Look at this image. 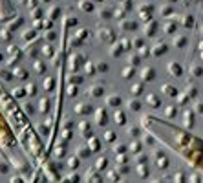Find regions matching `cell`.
Listing matches in <instances>:
<instances>
[{
	"label": "cell",
	"instance_id": "cell-1",
	"mask_svg": "<svg viewBox=\"0 0 203 183\" xmlns=\"http://www.w3.org/2000/svg\"><path fill=\"white\" fill-rule=\"evenodd\" d=\"M141 79H143V81H146V82L154 81V79H156V70H154V68H150V66L143 68V70H141Z\"/></svg>",
	"mask_w": 203,
	"mask_h": 183
},
{
	"label": "cell",
	"instance_id": "cell-2",
	"mask_svg": "<svg viewBox=\"0 0 203 183\" xmlns=\"http://www.w3.org/2000/svg\"><path fill=\"white\" fill-rule=\"evenodd\" d=\"M145 104H146V106H150V108H158V106L161 104V99H159L156 94H148V95H146Z\"/></svg>",
	"mask_w": 203,
	"mask_h": 183
},
{
	"label": "cell",
	"instance_id": "cell-3",
	"mask_svg": "<svg viewBox=\"0 0 203 183\" xmlns=\"http://www.w3.org/2000/svg\"><path fill=\"white\" fill-rule=\"evenodd\" d=\"M168 70H170V73H174L176 77H181L183 75V66L179 64V62L172 61L170 64H168Z\"/></svg>",
	"mask_w": 203,
	"mask_h": 183
},
{
	"label": "cell",
	"instance_id": "cell-4",
	"mask_svg": "<svg viewBox=\"0 0 203 183\" xmlns=\"http://www.w3.org/2000/svg\"><path fill=\"white\" fill-rule=\"evenodd\" d=\"M42 86H44L46 92H53V90H55V77H53V75H48V77L44 79V82H42Z\"/></svg>",
	"mask_w": 203,
	"mask_h": 183
},
{
	"label": "cell",
	"instance_id": "cell-5",
	"mask_svg": "<svg viewBox=\"0 0 203 183\" xmlns=\"http://www.w3.org/2000/svg\"><path fill=\"white\" fill-rule=\"evenodd\" d=\"M183 124H185L187 128H190V126L194 124V114H192L190 110H187V112L183 114Z\"/></svg>",
	"mask_w": 203,
	"mask_h": 183
},
{
	"label": "cell",
	"instance_id": "cell-6",
	"mask_svg": "<svg viewBox=\"0 0 203 183\" xmlns=\"http://www.w3.org/2000/svg\"><path fill=\"white\" fill-rule=\"evenodd\" d=\"M165 51H168V46H166V44H163V42L156 44V46L152 48V53H154V55H158V57H159V55H163Z\"/></svg>",
	"mask_w": 203,
	"mask_h": 183
},
{
	"label": "cell",
	"instance_id": "cell-7",
	"mask_svg": "<svg viewBox=\"0 0 203 183\" xmlns=\"http://www.w3.org/2000/svg\"><path fill=\"white\" fill-rule=\"evenodd\" d=\"M48 17H50L51 20L59 19V17H61V7H59V6H51V7L48 9Z\"/></svg>",
	"mask_w": 203,
	"mask_h": 183
},
{
	"label": "cell",
	"instance_id": "cell-8",
	"mask_svg": "<svg viewBox=\"0 0 203 183\" xmlns=\"http://www.w3.org/2000/svg\"><path fill=\"white\" fill-rule=\"evenodd\" d=\"M119 26H121L124 31H136V29H137V24H136V22H132V20H123Z\"/></svg>",
	"mask_w": 203,
	"mask_h": 183
},
{
	"label": "cell",
	"instance_id": "cell-9",
	"mask_svg": "<svg viewBox=\"0 0 203 183\" xmlns=\"http://www.w3.org/2000/svg\"><path fill=\"white\" fill-rule=\"evenodd\" d=\"M95 121L99 123L101 126L108 123V117H106V112H104V110H97V112H95Z\"/></svg>",
	"mask_w": 203,
	"mask_h": 183
},
{
	"label": "cell",
	"instance_id": "cell-10",
	"mask_svg": "<svg viewBox=\"0 0 203 183\" xmlns=\"http://www.w3.org/2000/svg\"><path fill=\"white\" fill-rule=\"evenodd\" d=\"M143 92H145V86H143L141 82H136V84L130 86V94L132 95H141Z\"/></svg>",
	"mask_w": 203,
	"mask_h": 183
},
{
	"label": "cell",
	"instance_id": "cell-11",
	"mask_svg": "<svg viewBox=\"0 0 203 183\" xmlns=\"http://www.w3.org/2000/svg\"><path fill=\"white\" fill-rule=\"evenodd\" d=\"M106 104L117 108V106H121V97H119V95H110V97L106 99Z\"/></svg>",
	"mask_w": 203,
	"mask_h": 183
},
{
	"label": "cell",
	"instance_id": "cell-12",
	"mask_svg": "<svg viewBox=\"0 0 203 183\" xmlns=\"http://www.w3.org/2000/svg\"><path fill=\"white\" fill-rule=\"evenodd\" d=\"M187 44H188L187 35H179V37H176V39H174V46H176V48H185Z\"/></svg>",
	"mask_w": 203,
	"mask_h": 183
},
{
	"label": "cell",
	"instance_id": "cell-13",
	"mask_svg": "<svg viewBox=\"0 0 203 183\" xmlns=\"http://www.w3.org/2000/svg\"><path fill=\"white\" fill-rule=\"evenodd\" d=\"M176 114H178V106H176V104H168V106L165 108V115H166V117H174Z\"/></svg>",
	"mask_w": 203,
	"mask_h": 183
},
{
	"label": "cell",
	"instance_id": "cell-14",
	"mask_svg": "<svg viewBox=\"0 0 203 183\" xmlns=\"http://www.w3.org/2000/svg\"><path fill=\"white\" fill-rule=\"evenodd\" d=\"M161 90L165 92V94H166V95H168V97H174V95H178V90H176L174 86L170 88V84H163V88H161Z\"/></svg>",
	"mask_w": 203,
	"mask_h": 183
},
{
	"label": "cell",
	"instance_id": "cell-15",
	"mask_svg": "<svg viewBox=\"0 0 203 183\" xmlns=\"http://www.w3.org/2000/svg\"><path fill=\"white\" fill-rule=\"evenodd\" d=\"M141 143L139 141H132L130 145H128V152H134V154H137V152H141Z\"/></svg>",
	"mask_w": 203,
	"mask_h": 183
},
{
	"label": "cell",
	"instance_id": "cell-16",
	"mask_svg": "<svg viewBox=\"0 0 203 183\" xmlns=\"http://www.w3.org/2000/svg\"><path fill=\"white\" fill-rule=\"evenodd\" d=\"M53 51H55V48H53L51 44H46V46H42V53H44L48 59H51V57H53Z\"/></svg>",
	"mask_w": 203,
	"mask_h": 183
},
{
	"label": "cell",
	"instance_id": "cell-17",
	"mask_svg": "<svg viewBox=\"0 0 203 183\" xmlns=\"http://www.w3.org/2000/svg\"><path fill=\"white\" fill-rule=\"evenodd\" d=\"M75 112H77V114H84V115H86V114H90V112H92V106H90V104H79V106H77V108H75Z\"/></svg>",
	"mask_w": 203,
	"mask_h": 183
},
{
	"label": "cell",
	"instance_id": "cell-18",
	"mask_svg": "<svg viewBox=\"0 0 203 183\" xmlns=\"http://www.w3.org/2000/svg\"><path fill=\"white\" fill-rule=\"evenodd\" d=\"M101 35H102V41L104 42H112V39H114V31L112 29H102Z\"/></svg>",
	"mask_w": 203,
	"mask_h": 183
},
{
	"label": "cell",
	"instance_id": "cell-19",
	"mask_svg": "<svg viewBox=\"0 0 203 183\" xmlns=\"http://www.w3.org/2000/svg\"><path fill=\"white\" fill-rule=\"evenodd\" d=\"M90 148H92V152L101 150V141H99L97 137H92V139H90Z\"/></svg>",
	"mask_w": 203,
	"mask_h": 183
},
{
	"label": "cell",
	"instance_id": "cell-20",
	"mask_svg": "<svg viewBox=\"0 0 203 183\" xmlns=\"http://www.w3.org/2000/svg\"><path fill=\"white\" fill-rule=\"evenodd\" d=\"M88 95H92V97H99V95H102V88H99V86L90 88V90H88Z\"/></svg>",
	"mask_w": 203,
	"mask_h": 183
},
{
	"label": "cell",
	"instance_id": "cell-21",
	"mask_svg": "<svg viewBox=\"0 0 203 183\" xmlns=\"http://www.w3.org/2000/svg\"><path fill=\"white\" fill-rule=\"evenodd\" d=\"M104 139L108 143H114L115 141V132H114V130H106V132H104Z\"/></svg>",
	"mask_w": 203,
	"mask_h": 183
},
{
	"label": "cell",
	"instance_id": "cell-22",
	"mask_svg": "<svg viewBox=\"0 0 203 183\" xmlns=\"http://www.w3.org/2000/svg\"><path fill=\"white\" fill-rule=\"evenodd\" d=\"M190 72H192V75H194V77H200V75H203V68L196 66V64H192V66H190Z\"/></svg>",
	"mask_w": 203,
	"mask_h": 183
},
{
	"label": "cell",
	"instance_id": "cell-23",
	"mask_svg": "<svg viewBox=\"0 0 203 183\" xmlns=\"http://www.w3.org/2000/svg\"><path fill=\"white\" fill-rule=\"evenodd\" d=\"M39 108H41V112H48L50 110V99H41Z\"/></svg>",
	"mask_w": 203,
	"mask_h": 183
},
{
	"label": "cell",
	"instance_id": "cell-24",
	"mask_svg": "<svg viewBox=\"0 0 203 183\" xmlns=\"http://www.w3.org/2000/svg\"><path fill=\"white\" fill-rule=\"evenodd\" d=\"M176 29H178V26H176V24H170V22H168V24H165V29H163V31L170 35V33H176Z\"/></svg>",
	"mask_w": 203,
	"mask_h": 183
},
{
	"label": "cell",
	"instance_id": "cell-25",
	"mask_svg": "<svg viewBox=\"0 0 203 183\" xmlns=\"http://www.w3.org/2000/svg\"><path fill=\"white\" fill-rule=\"evenodd\" d=\"M114 117H115V123H117V124H126V117H124L123 112H117Z\"/></svg>",
	"mask_w": 203,
	"mask_h": 183
},
{
	"label": "cell",
	"instance_id": "cell-26",
	"mask_svg": "<svg viewBox=\"0 0 203 183\" xmlns=\"http://www.w3.org/2000/svg\"><path fill=\"white\" fill-rule=\"evenodd\" d=\"M123 77H124V79H126V77H128V79H130V77H134V68H132V66H128V68H124V70H123V73H121Z\"/></svg>",
	"mask_w": 203,
	"mask_h": 183
},
{
	"label": "cell",
	"instance_id": "cell-27",
	"mask_svg": "<svg viewBox=\"0 0 203 183\" xmlns=\"http://www.w3.org/2000/svg\"><path fill=\"white\" fill-rule=\"evenodd\" d=\"M64 154H66V150H64V145L57 146V148L53 150V156H55V158H61V156H64Z\"/></svg>",
	"mask_w": 203,
	"mask_h": 183
},
{
	"label": "cell",
	"instance_id": "cell-28",
	"mask_svg": "<svg viewBox=\"0 0 203 183\" xmlns=\"http://www.w3.org/2000/svg\"><path fill=\"white\" fill-rule=\"evenodd\" d=\"M35 70H37V73H46V64L44 62H35Z\"/></svg>",
	"mask_w": 203,
	"mask_h": 183
},
{
	"label": "cell",
	"instance_id": "cell-29",
	"mask_svg": "<svg viewBox=\"0 0 203 183\" xmlns=\"http://www.w3.org/2000/svg\"><path fill=\"white\" fill-rule=\"evenodd\" d=\"M130 110H132V112H139V110H141V102L139 101H130Z\"/></svg>",
	"mask_w": 203,
	"mask_h": 183
},
{
	"label": "cell",
	"instance_id": "cell-30",
	"mask_svg": "<svg viewBox=\"0 0 203 183\" xmlns=\"http://www.w3.org/2000/svg\"><path fill=\"white\" fill-rule=\"evenodd\" d=\"M68 167L70 168H77L79 167V158H70L68 159Z\"/></svg>",
	"mask_w": 203,
	"mask_h": 183
},
{
	"label": "cell",
	"instance_id": "cell-31",
	"mask_svg": "<svg viewBox=\"0 0 203 183\" xmlns=\"http://www.w3.org/2000/svg\"><path fill=\"white\" fill-rule=\"evenodd\" d=\"M106 158H99V159H97V161H95V167H97V168H99V170H102V168H104V167H106Z\"/></svg>",
	"mask_w": 203,
	"mask_h": 183
},
{
	"label": "cell",
	"instance_id": "cell-32",
	"mask_svg": "<svg viewBox=\"0 0 203 183\" xmlns=\"http://www.w3.org/2000/svg\"><path fill=\"white\" fill-rule=\"evenodd\" d=\"M170 13H174V9H172L170 6H163V7H161V15H163V17H168Z\"/></svg>",
	"mask_w": 203,
	"mask_h": 183
},
{
	"label": "cell",
	"instance_id": "cell-33",
	"mask_svg": "<svg viewBox=\"0 0 203 183\" xmlns=\"http://www.w3.org/2000/svg\"><path fill=\"white\" fill-rule=\"evenodd\" d=\"M35 86H37V84H33V82H31V84H28V88H26V94H29V95H35V94H37V88H35Z\"/></svg>",
	"mask_w": 203,
	"mask_h": 183
},
{
	"label": "cell",
	"instance_id": "cell-34",
	"mask_svg": "<svg viewBox=\"0 0 203 183\" xmlns=\"http://www.w3.org/2000/svg\"><path fill=\"white\" fill-rule=\"evenodd\" d=\"M66 92H68V95H70V97H75V95H77V88H75V84H70Z\"/></svg>",
	"mask_w": 203,
	"mask_h": 183
},
{
	"label": "cell",
	"instance_id": "cell-35",
	"mask_svg": "<svg viewBox=\"0 0 203 183\" xmlns=\"http://www.w3.org/2000/svg\"><path fill=\"white\" fill-rule=\"evenodd\" d=\"M137 172H139L141 178H146V176H148V168H146V167H141V163H139V167H137Z\"/></svg>",
	"mask_w": 203,
	"mask_h": 183
},
{
	"label": "cell",
	"instance_id": "cell-36",
	"mask_svg": "<svg viewBox=\"0 0 203 183\" xmlns=\"http://www.w3.org/2000/svg\"><path fill=\"white\" fill-rule=\"evenodd\" d=\"M81 9H86V11H93V4H92V2H81Z\"/></svg>",
	"mask_w": 203,
	"mask_h": 183
},
{
	"label": "cell",
	"instance_id": "cell-37",
	"mask_svg": "<svg viewBox=\"0 0 203 183\" xmlns=\"http://www.w3.org/2000/svg\"><path fill=\"white\" fill-rule=\"evenodd\" d=\"M15 75H17V77H20V79H24V77H28V72H26V70H22V68H17V70H15Z\"/></svg>",
	"mask_w": 203,
	"mask_h": 183
},
{
	"label": "cell",
	"instance_id": "cell-38",
	"mask_svg": "<svg viewBox=\"0 0 203 183\" xmlns=\"http://www.w3.org/2000/svg\"><path fill=\"white\" fill-rule=\"evenodd\" d=\"M172 180L174 181H187V176H183V172H176V176Z\"/></svg>",
	"mask_w": 203,
	"mask_h": 183
},
{
	"label": "cell",
	"instance_id": "cell-39",
	"mask_svg": "<svg viewBox=\"0 0 203 183\" xmlns=\"http://www.w3.org/2000/svg\"><path fill=\"white\" fill-rule=\"evenodd\" d=\"M97 70H101V73H106L108 72V64L106 62H97Z\"/></svg>",
	"mask_w": 203,
	"mask_h": 183
},
{
	"label": "cell",
	"instance_id": "cell-40",
	"mask_svg": "<svg viewBox=\"0 0 203 183\" xmlns=\"http://www.w3.org/2000/svg\"><path fill=\"white\" fill-rule=\"evenodd\" d=\"M192 22H194V19H192V15H188V17H185V19H183V24H185V26H188V28L192 26Z\"/></svg>",
	"mask_w": 203,
	"mask_h": 183
},
{
	"label": "cell",
	"instance_id": "cell-41",
	"mask_svg": "<svg viewBox=\"0 0 203 183\" xmlns=\"http://www.w3.org/2000/svg\"><path fill=\"white\" fill-rule=\"evenodd\" d=\"M121 44H115V46H114V48H112V55H119V53H121Z\"/></svg>",
	"mask_w": 203,
	"mask_h": 183
},
{
	"label": "cell",
	"instance_id": "cell-42",
	"mask_svg": "<svg viewBox=\"0 0 203 183\" xmlns=\"http://www.w3.org/2000/svg\"><path fill=\"white\" fill-rule=\"evenodd\" d=\"M178 99H179V104H185V102L190 101V97H188V95H185V94H183V95H179Z\"/></svg>",
	"mask_w": 203,
	"mask_h": 183
},
{
	"label": "cell",
	"instance_id": "cell-43",
	"mask_svg": "<svg viewBox=\"0 0 203 183\" xmlns=\"http://www.w3.org/2000/svg\"><path fill=\"white\" fill-rule=\"evenodd\" d=\"M145 33H146L148 37H152V35H154V24H150V26H148V29H146Z\"/></svg>",
	"mask_w": 203,
	"mask_h": 183
},
{
	"label": "cell",
	"instance_id": "cell-44",
	"mask_svg": "<svg viewBox=\"0 0 203 183\" xmlns=\"http://www.w3.org/2000/svg\"><path fill=\"white\" fill-rule=\"evenodd\" d=\"M51 39H57V33L55 31H50L48 33V41H51Z\"/></svg>",
	"mask_w": 203,
	"mask_h": 183
},
{
	"label": "cell",
	"instance_id": "cell-45",
	"mask_svg": "<svg viewBox=\"0 0 203 183\" xmlns=\"http://www.w3.org/2000/svg\"><path fill=\"white\" fill-rule=\"evenodd\" d=\"M126 161H128L126 156H119V158H117V163H126Z\"/></svg>",
	"mask_w": 203,
	"mask_h": 183
},
{
	"label": "cell",
	"instance_id": "cell-46",
	"mask_svg": "<svg viewBox=\"0 0 203 183\" xmlns=\"http://www.w3.org/2000/svg\"><path fill=\"white\" fill-rule=\"evenodd\" d=\"M137 161L139 163H146V156H137Z\"/></svg>",
	"mask_w": 203,
	"mask_h": 183
},
{
	"label": "cell",
	"instance_id": "cell-47",
	"mask_svg": "<svg viewBox=\"0 0 203 183\" xmlns=\"http://www.w3.org/2000/svg\"><path fill=\"white\" fill-rule=\"evenodd\" d=\"M196 110H198V112H201V114H203V104H201V102H198V104H196Z\"/></svg>",
	"mask_w": 203,
	"mask_h": 183
},
{
	"label": "cell",
	"instance_id": "cell-48",
	"mask_svg": "<svg viewBox=\"0 0 203 183\" xmlns=\"http://www.w3.org/2000/svg\"><path fill=\"white\" fill-rule=\"evenodd\" d=\"M128 170H130L128 167H121V168H119V172H123V174H124V172H128Z\"/></svg>",
	"mask_w": 203,
	"mask_h": 183
},
{
	"label": "cell",
	"instance_id": "cell-49",
	"mask_svg": "<svg viewBox=\"0 0 203 183\" xmlns=\"http://www.w3.org/2000/svg\"><path fill=\"white\" fill-rule=\"evenodd\" d=\"M137 62H139V59H137V55H134V57H132V64H137Z\"/></svg>",
	"mask_w": 203,
	"mask_h": 183
},
{
	"label": "cell",
	"instance_id": "cell-50",
	"mask_svg": "<svg viewBox=\"0 0 203 183\" xmlns=\"http://www.w3.org/2000/svg\"><path fill=\"white\" fill-rule=\"evenodd\" d=\"M200 61H203V53H200Z\"/></svg>",
	"mask_w": 203,
	"mask_h": 183
},
{
	"label": "cell",
	"instance_id": "cell-51",
	"mask_svg": "<svg viewBox=\"0 0 203 183\" xmlns=\"http://www.w3.org/2000/svg\"><path fill=\"white\" fill-rule=\"evenodd\" d=\"M168 2H178V0H168Z\"/></svg>",
	"mask_w": 203,
	"mask_h": 183
},
{
	"label": "cell",
	"instance_id": "cell-52",
	"mask_svg": "<svg viewBox=\"0 0 203 183\" xmlns=\"http://www.w3.org/2000/svg\"><path fill=\"white\" fill-rule=\"evenodd\" d=\"M42 2H51V0H42Z\"/></svg>",
	"mask_w": 203,
	"mask_h": 183
},
{
	"label": "cell",
	"instance_id": "cell-53",
	"mask_svg": "<svg viewBox=\"0 0 203 183\" xmlns=\"http://www.w3.org/2000/svg\"><path fill=\"white\" fill-rule=\"evenodd\" d=\"M93 2H102V0H93Z\"/></svg>",
	"mask_w": 203,
	"mask_h": 183
}]
</instances>
